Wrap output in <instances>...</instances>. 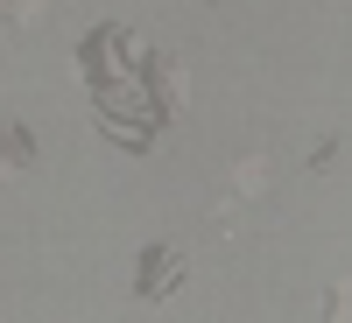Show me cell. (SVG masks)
I'll list each match as a JSON object with an SVG mask.
<instances>
[{"label": "cell", "instance_id": "3957f363", "mask_svg": "<svg viewBox=\"0 0 352 323\" xmlns=\"http://www.w3.org/2000/svg\"><path fill=\"white\" fill-rule=\"evenodd\" d=\"M232 190H240V197H261V190H268V162H240V169H232Z\"/></svg>", "mask_w": 352, "mask_h": 323}, {"label": "cell", "instance_id": "277c9868", "mask_svg": "<svg viewBox=\"0 0 352 323\" xmlns=\"http://www.w3.org/2000/svg\"><path fill=\"white\" fill-rule=\"evenodd\" d=\"M324 323H352V281L331 288V316H324Z\"/></svg>", "mask_w": 352, "mask_h": 323}, {"label": "cell", "instance_id": "7a4b0ae2", "mask_svg": "<svg viewBox=\"0 0 352 323\" xmlns=\"http://www.w3.org/2000/svg\"><path fill=\"white\" fill-rule=\"evenodd\" d=\"M176 267H184V260H176V253H169V246H162V253H148V267H141V288H148V302H155V296H162V281H169V274H176Z\"/></svg>", "mask_w": 352, "mask_h": 323}, {"label": "cell", "instance_id": "6da1fadb", "mask_svg": "<svg viewBox=\"0 0 352 323\" xmlns=\"http://www.w3.org/2000/svg\"><path fill=\"white\" fill-rule=\"evenodd\" d=\"M14 169H36V134L21 120H0V176H14Z\"/></svg>", "mask_w": 352, "mask_h": 323}]
</instances>
